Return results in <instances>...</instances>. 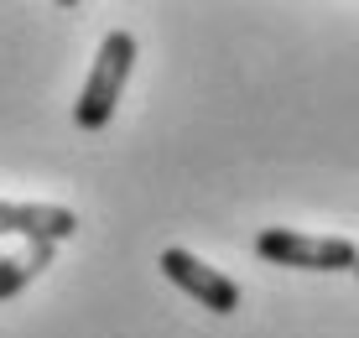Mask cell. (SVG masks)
<instances>
[{
  "label": "cell",
  "instance_id": "8992f818",
  "mask_svg": "<svg viewBox=\"0 0 359 338\" xmlns=\"http://www.w3.org/2000/svg\"><path fill=\"white\" fill-rule=\"evenodd\" d=\"M354 276H359V266H354Z\"/></svg>",
  "mask_w": 359,
  "mask_h": 338
},
{
  "label": "cell",
  "instance_id": "5b68a950",
  "mask_svg": "<svg viewBox=\"0 0 359 338\" xmlns=\"http://www.w3.org/2000/svg\"><path fill=\"white\" fill-rule=\"evenodd\" d=\"M53 255H57V245H32V250H21V255H0V302L42 276V271L53 266Z\"/></svg>",
  "mask_w": 359,
  "mask_h": 338
},
{
  "label": "cell",
  "instance_id": "277c9868",
  "mask_svg": "<svg viewBox=\"0 0 359 338\" xmlns=\"http://www.w3.org/2000/svg\"><path fill=\"white\" fill-rule=\"evenodd\" d=\"M79 229V214L57 203H0V234H21L32 245H57L73 240Z\"/></svg>",
  "mask_w": 359,
  "mask_h": 338
},
{
  "label": "cell",
  "instance_id": "6da1fadb",
  "mask_svg": "<svg viewBox=\"0 0 359 338\" xmlns=\"http://www.w3.org/2000/svg\"><path fill=\"white\" fill-rule=\"evenodd\" d=\"M130 68H135V36L109 32L104 42H99V58H94L89 79H83L79 104H73L79 130H104V125L115 120V104H120V94H126V83H130Z\"/></svg>",
  "mask_w": 359,
  "mask_h": 338
},
{
  "label": "cell",
  "instance_id": "3957f363",
  "mask_svg": "<svg viewBox=\"0 0 359 338\" xmlns=\"http://www.w3.org/2000/svg\"><path fill=\"white\" fill-rule=\"evenodd\" d=\"M162 276L172 286H182V292L193 297L198 307H208V312H219V318H229L234 307H240V286H234L224 271H214V266H203V260L193 255V250H162Z\"/></svg>",
  "mask_w": 359,
  "mask_h": 338
},
{
  "label": "cell",
  "instance_id": "7a4b0ae2",
  "mask_svg": "<svg viewBox=\"0 0 359 338\" xmlns=\"http://www.w3.org/2000/svg\"><path fill=\"white\" fill-rule=\"evenodd\" d=\"M255 255L271 266L292 271H354L359 250L339 234H302V229H261L255 234Z\"/></svg>",
  "mask_w": 359,
  "mask_h": 338
}]
</instances>
